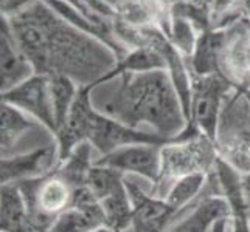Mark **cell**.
Here are the masks:
<instances>
[{"label": "cell", "mask_w": 250, "mask_h": 232, "mask_svg": "<svg viewBox=\"0 0 250 232\" xmlns=\"http://www.w3.org/2000/svg\"><path fill=\"white\" fill-rule=\"evenodd\" d=\"M120 85L107 94L100 113L131 128L148 124L165 140L180 138L188 128V118L168 70L122 73Z\"/></svg>", "instance_id": "cell-1"}, {"label": "cell", "mask_w": 250, "mask_h": 232, "mask_svg": "<svg viewBox=\"0 0 250 232\" xmlns=\"http://www.w3.org/2000/svg\"><path fill=\"white\" fill-rule=\"evenodd\" d=\"M160 157V177L154 189V196L159 198H165L177 179L194 174H207L216 167L219 158L214 141L194 127H189L180 138L163 144Z\"/></svg>", "instance_id": "cell-2"}, {"label": "cell", "mask_w": 250, "mask_h": 232, "mask_svg": "<svg viewBox=\"0 0 250 232\" xmlns=\"http://www.w3.org/2000/svg\"><path fill=\"white\" fill-rule=\"evenodd\" d=\"M231 85L218 73L194 77L191 81V99H189V127L216 141L219 121Z\"/></svg>", "instance_id": "cell-3"}, {"label": "cell", "mask_w": 250, "mask_h": 232, "mask_svg": "<svg viewBox=\"0 0 250 232\" xmlns=\"http://www.w3.org/2000/svg\"><path fill=\"white\" fill-rule=\"evenodd\" d=\"M87 187L104 212L109 228L122 232L131 226L132 201L122 172L93 166L87 179Z\"/></svg>", "instance_id": "cell-4"}, {"label": "cell", "mask_w": 250, "mask_h": 232, "mask_svg": "<svg viewBox=\"0 0 250 232\" xmlns=\"http://www.w3.org/2000/svg\"><path fill=\"white\" fill-rule=\"evenodd\" d=\"M2 96L3 102L27 113L34 121L45 125L55 135L58 133L48 74H33L30 79L17 85L13 90L2 93Z\"/></svg>", "instance_id": "cell-5"}, {"label": "cell", "mask_w": 250, "mask_h": 232, "mask_svg": "<svg viewBox=\"0 0 250 232\" xmlns=\"http://www.w3.org/2000/svg\"><path fill=\"white\" fill-rule=\"evenodd\" d=\"M162 145L159 144H132L103 155L93 166L109 167L122 174L140 175L152 183L159 181L162 169Z\"/></svg>", "instance_id": "cell-6"}, {"label": "cell", "mask_w": 250, "mask_h": 232, "mask_svg": "<svg viewBox=\"0 0 250 232\" xmlns=\"http://www.w3.org/2000/svg\"><path fill=\"white\" fill-rule=\"evenodd\" d=\"M101 226H107L106 215L89 187L84 186L75 189L72 206L53 220L50 232H90Z\"/></svg>", "instance_id": "cell-7"}, {"label": "cell", "mask_w": 250, "mask_h": 232, "mask_svg": "<svg viewBox=\"0 0 250 232\" xmlns=\"http://www.w3.org/2000/svg\"><path fill=\"white\" fill-rule=\"evenodd\" d=\"M59 158V145L47 144L30 153L2 158V186L25 183L30 179L45 177Z\"/></svg>", "instance_id": "cell-8"}, {"label": "cell", "mask_w": 250, "mask_h": 232, "mask_svg": "<svg viewBox=\"0 0 250 232\" xmlns=\"http://www.w3.org/2000/svg\"><path fill=\"white\" fill-rule=\"evenodd\" d=\"M126 187L132 201L131 225L134 232H163L176 211L171 209L163 198L146 195L132 181H126Z\"/></svg>", "instance_id": "cell-9"}, {"label": "cell", "mask_w": 250, "mask_h": 232, "mask_svg": "<svg viewBox=\"0 0 250 232\" xmlns=\"http://www.w3.org/2000/svg\"><path fill=\"white\" fill-rule=\"evenodd\" d=\"M36 68L25 54V51L17 42L11 25L6 20L2 23V93L13 90L17 85L25 82Z\"/></svg>", "instance_id": "cell-10"}, {"label": "cell", "mask_w": 250, "mask_h": 232, "mask_svg": "<svg viewBox=\"0 0 250 232\" xmlns=\"http://www.w3.org/2000/svg\"><path fill=\"white\" fill-rule=\"evenodd\" d=\"M75 187L61 175H51L38 181L33 191V206L36 211L47 218L53 220L72 206Z\"/></svg>", "instance_id": "cell-11"}, {"label": "cell", "mask_w": 250, "mask_h": 232, "mask_svg": "<svg viewBox=\"0 0 250 232\" xmlns=\"http://www.w3.org/2000/svg\"><path fill=\"white\" fill-rule=\"evenodd\" d=\"M230 206L222 196H208L196 204L191 214L180 220L171 232H210L221 218L230 217Z\"/></svg>", "instance_id": "cell-12"}, {"label": "cell", "mask_w": 250, "mask_h": 232, "mask_svg": "<svg viewBox=\"0 0 250 232\" xmlns=\"http://www.w3.org/2000/svg\"><path fill=\"white\" fill-rule=\"evenodd\" d=\"M50 89H51V102H53L58 133L65 125L70 110L75 104L81 89L76 87V82L72 77L64 74H48ZM56 133V135H58Z\"/></svg>", "instance_id": "cell-13"}, {"label": "cell", "mask_w": 250, "mask_h": 232, "mask_svg": "<svg viewBox=\"0 0 250 232\" xmlns=\"http://www.w3.org/2000/svg\"><path fill=\"white\" fill-rule=\"evenodd\" d=\"M34 125L36 121L27 113L2 102V157H8L13 145Z\"/></svg>", "instance_id": "cell-14"}, {"label": "cell", "mask_w": 250, "mask_h": 232, "mask_svg": "<svg viewBox=\"0 0 250 232\" xmlns=\"http://www.w3.org/2000/svg\"><path fill=\"white\" fill-rule=\"evenodd\" d=\"M207 181V174H194L177 179V181L169 187L167 196L163 200L171 209L176 212L184 209L185 206L196 198V195L202 191Z\"/></svg>", "instance_id": "cell-15"}, {"label": "cell", "mask_w": 250, "mask_h": 232, "mask_svg": "<svg viewBox=\"0 0 250 232\" xmlns=\"http://www.w3.org/2000/svg\"><path fill=\"white\" fill-rule=\"evenodd\" d=\"M23 200L19 191L11 186H2V232H10L23 217Z\"/></svg>", "instance_id": "cell-16"}, {"label": "cell", "mask_w": 250, "mask_h": 232, "mask_svg": "<svg viewBox=\"0 0 250 232\" xmlns=\"http://www.w3.org/2000/svg\"><path fill=\"white\" fill-rule=\"evenodd\" d=\"M174 45L182 53H193L196 48V39L189 23L185 20H177L174 23Z\"/></svg>", "instance_id": "cell-17"}, {"label": "cell", "mask_w": 250, "mask_h": 232, "mask_svg": "<svg viewBox=\"0 0 250 232\" xmlns=\"http://www.w3.org/2000/svg\"><path fill=\"white\" fill-rule=\"evenodd\" d=\"M231 62H233L238 74L241 73L243 76L244 74L250 76V39L239 45V48L233 53Z\"/></svg>", "instance_id": "cell-18"}, {"label": "cell", "mask_w": 250, "mask_h": 232, "mask_svg": "<svg viewBox=\"0 0 250 232\" xmlns=\"http://www.w3.org/2000/svg\"><path fill=\"white\" fill-rule=\"evenodd\" d=\"M227 223H229V217L218 220V221L213 225V228H211L210 232H226V229H227Z\"/></svg>", "instance_id": "cell-19"}, {"label": "cell", "mask_w": 250, "mask_h": 232, "mask_svg": "<svg viewBox=\"0 0 250 232\" xmlns=\"http://www.w3.org/2000/svg\"><path fill=\"white\" fill-rule=\"evenodd\" d=\"M90 232H117V231H114V229L109 228V226H101V228H97V229H93Z\"/></svg>", "instance_id": "cell-20"}, {"label": "cell", "mask_w": 250, "mask_h": 232, "mask_svg": "<svg viewBox=\"0 0 250 232\" xmlns=\"http://www.w3.org/2000/svg\"><path fill=\"white\" fill-rule=\"evenodd\" d=\"M243 98L246 99V102L250 106V89H244L243 90Z\"/></svg>", "instance_id": "cell-21"}]
</instances>
